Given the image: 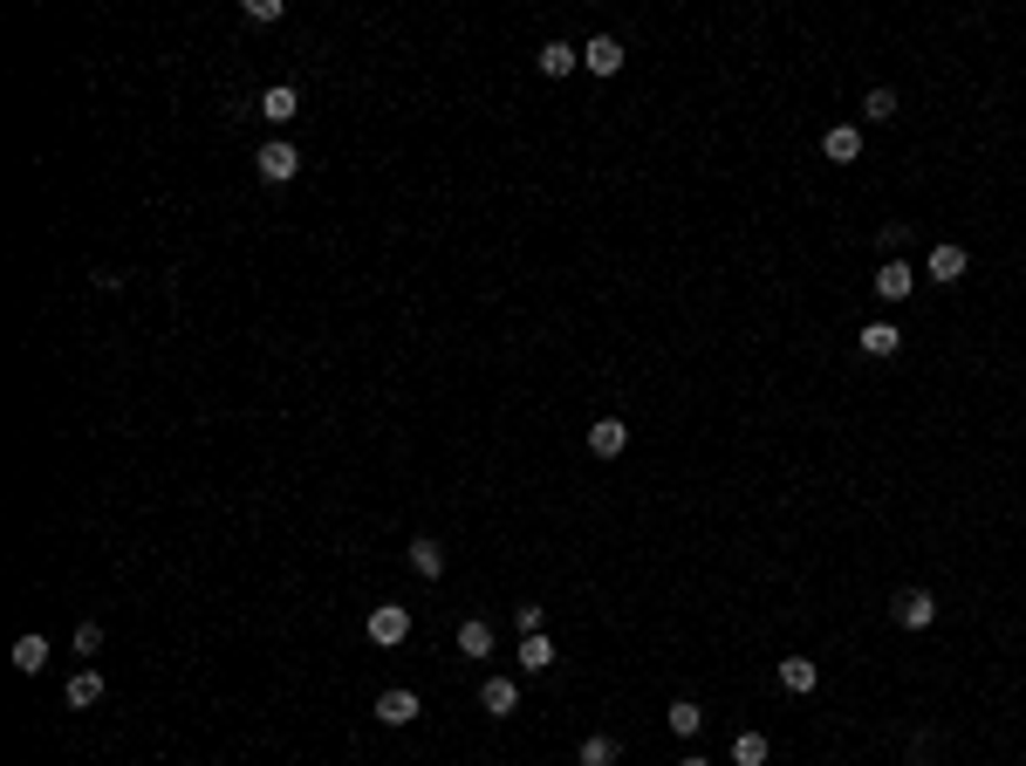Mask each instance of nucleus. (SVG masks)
I'll return each mask as SVG.
<instances>
[{"label":"nucleus","instance_id":"12","mask_svg":"<svg viewBox=\"0 0 1026 766\" xmlns=\"http://www.w3.org/2000/svg\"><path fill=\"white\" fill-rule=\"evenodd\" d=\"M588 452H596V459H623L629 452V425L623 418H596V425H588Z\"/></svg>","mask_w":1026,"mask_h":766},{"label":"nucleus","instance_id":"23","mask_svg":"<svg viewBox=\"0 0 1026 766\" xmlns=\"http://www.w3.org/2000/svg\"><path fill=\"white\" fill-rule=\"evenodd\" d=\"M890 116H896V90H890V83H876L870 96H862V124H890Z\"/></svg>","mask_w":1026,"mask_h":766},{"label":"nucleus","instance_id":"10","mask_svg":"<svg viewBox=\"0 0 1026 766\" xmlns=\"http://www.w3.org/2000/svg\"><path fill=\"white\" fill-rule=\"evenodd\" d=\"M773 677H780V692H794V698H814L821 692V664L814 657H780Z\"/></svg>","mask_w":1026,"mask_h":766},{"label":"nucleus","instance_id":"27","mask_svg":"<svg viewBox=\"0 0 1026 766\" xmlns=\"http://www.w3.org/2000/svg\"><path fill=\"white\" fill-rule=\"evenodd\" d=\"M75 651L96 657V651H103V630H96V623H83V630H75Z\"/></svg>","mask_w":1026,"mask_h":766},{"label":"nucleus","instance_id":"13","mask_svg":"<svg viewBox=\"0 0 1026 766\" xmlns=\"http://www.w3.org/2000/svg\"><path fill=\"white\" fill-rule=\"evenodd\" d=\"M480 712L486 718H513V712H521V684H513V677H486L480 684Z\"/></svg>","mask_w":1026,"mask_h":766},{"label":"nucleus","instance_id":"6","mask_svg":"<svg viewBox=\"0 0 1026 766\" xmlns=\"http://www.w3.org/2000/svg\"><path fill=\"white\" fill-rule=\"evenodd\" d=\"M870 288H876L883 302H911V295H917V267H911V261H896V254H890V261H883V267L870 274Z\"/></svg>","mask_w":1026,"mask_h":766},{"label":"nucleus","instance_id":"28","mask_svg":"<svg viewBox=\"0 0 1026 766\" xmlns=\"http://www.w3.org/2000/svg\"><path fill=\"white\" fill-rule=\"evenodd\" d=\"M670 766H712V759H705V753H685V759H670Z\"/></svg>","mask_w":1026,"mask_h":766},{"label":"nucleus","instance_id":"18","mask_svg":"<svg viewBox=\"0 0 1026 766\" xmlns=\"http://www.w3.org/2000/svg\"><path fill=\"white\" fill-rule=\"evenodd\" d=\"M62 698H69L75 712H90V705H103V671H75V677L62 684Z\"/></svg>","mask_w":1026,"mask_h":766},{"label":"nucleus","instance_id":"21","mask_svg":"<svg viewBox=\"0 0 1026 766\" xmlns=\"http://www.w3.org/2000/svg\"><path fill=\"white\" fill-rule=\"evenodd\" d=\"M767 759H773L767 733H732V766H767Z\"/></svg>","mask_w":1026,"mask_h":766},{"label":"nucleus","instance_id":"7","mask_svg":"<svg viewBox=\"0 0 1026 766\" xmlns=\"http://www.w3.org/2000/svg\"><path fill=\"white\" fill-rule=\"evenodd\" d=\"M623 62H629V49L616 42V34H588V49H582V69L588 75H603V83H609V75H623Z\"/></svg>","mask_w":1026,"mask_h":766},{"label":"nucleus","instance_id":"4","mask_svg":"<svg viewBox=\"0 0 1026 766\" xmlns=\"http://www.w3.org/2000/svg\"><path fill=\"white\" fill-rule=\"evenodd\" d=\"M370 712H377V725H390V733H398V725H411V718L424 712V698L411 692V684H390V692H377Z\"/></svg>","mask_w":1026,"mask_h":766},{"label":"nucleus","instance_id":"20","mask_svg":"<svg viewBox=\"0 0 1026 766\" xmlns=\"http://www.w3.org/2000/svg\"><path fill=\"white\" fill-rule=\"evenodd\" d=\"M459 651H465V657H493V623H486V616H465V623H459Z\"/></svg>","mask_w":1026,"mask_h":766},{"label":"nucleus","instance_id":"16","mask_svg":"<svg viewBox=\"0 0 1026 766\" xmlns=\"http://www.w3.org/2000/svg\"><path fill=\"white\" fill-rule=\"evenodd\" d=\"M616 759H623V739L616 733H588L575 746V766H616Z\"/></svg>","mask_w":1026,"mask_h":766},{"label":"nucleus","instance_id":"8","mask_svg":"<svg viewBox=\"0 0 1026 766\" xmlns=\"http://www.w3.org/2000/svg\"><path fill=\"white\" fill-rule=\"evenodd\" d=\"M821 157H828V165H862V124H828L821 131Z\"/></svg>","mask_w":1026,"mask_h":766},{"label":"nucleus","instance_id":"15","mask_svg":"<svg viewBox=\"0 0 1026 766\" xmlns=\"http://www.w3.org/2000/svg\"><path fill=\"white\" fill-rule=\"evenodd\" d=\"M534 62H541L547 83H562V75H575V69H582V49H575V42H541V55H534Z\"/></svg>","mask_w":1026,"mask_h":766},{"label":"nucleus","instance_id":"2","mask_svg":"<svg viewBox=\"0 0 1026 766\" xmlns=\"http://www.w3.org/2000/svg\"><path fill=\"white\" fill-rule=\"evenodd\" d=\"M890 623L911 630V636H924V630L937 623V595H931V589H896V595H890Z\"/></svg>","mask_w":1026,"mask_h":766},{"label":"nucleus","instance_id":"9","mask_svg":"<svg viewBox=\"0 0 1026 766\" xmlns=\"http://www.w3.org/2000/svg\"><path fill=\"white\" fill-rule=\"evenodd\" d=\"M404 636H411V610H404V602H377V610H370V643L390 651V643H404Z\"/></svg>","mask_w":1026,"mask_h":766},{"label":"nucleus","instance_id":"14","mask_svg":"<svg viewBox=\"0 0 1026 766\" xmlns=\"http://www.w3.org/2000/svg\"><path fill=\"white\" fill-rule=\"evenodd\" d=\"M513 657H521L527 677H541V671H555V664H562V651H555V636H547V630H541V636H521V651H513Z\"/></svg>","mask_w":1026,"mask_h":766},{"label":"nucleus","instance_id":"25","mask_svg":"<svg viewBox=\"0 0 1026 766\" xmlns=\"http://www.w3.org/2000/svg\"><path fill=\"white\" fill-rule=\"evenodd\" d=\"M903 239H911V219H883V226H876V247H883V254H896Z\"/></svg>","mask_w":1026,"mask_h":766},{"label":"nucleus","instance_id":"1","mask_svg":"<svg viewBox=\"0 0 1026 766\" xmlns=\"http://www.w3.org/2000/svg\"><path fill=\"white\" fill-rule=\"evenodd\" d=\"M965 274H972V247H965V239H937V247L924 254V280H937V288H958Z\"/></svg>","mask_w":1026,"mask_h":766},{"label":"nucleus","instance_id":"24","mask_svg":"<svg viewBox=\"0 0 1026 766\" xmlns=\"http://www.w3.org/2000/svg\"><path fill=\"white\" fill-rule=\"evenodd\" d=\"M513 623H521V636H541L547 630V602H513Z\"/></svg>","mask_w":1026,"mask_h":766},{"label":"nucleus","instance_id":"3","mask_svg":"<svg viewBox=\"0 0 1026 766\" xmlns=\"http://www.w3.org/2000/svg\"><path fill=\"white\" fill-rule=\"evenodd\" d=\"M862 356H870V362H896L903 356V321H890V315H876V321H862Z\"/></svg>","mask_w":1026,"mask_h":766},{"label":"nucleus","instance_id":"5","mask_svg":"<svg viewBox=\"0 0 1026 766\" xmlns=\"http://www.w3.org/2000/svg\"><path fill=\"white\" fill-rule=\"evenodd\" d=\"M254 165H260V178H267V185H288V178L301 172V151H295L288 137H274V144H260V151H254Z\"/></svg>","mask_w":1026,"mask_h":766},{"label":"nucleus","instance_id":"26","mask_svg":"<svg viewBox=\"0 0 1026 766\" xmlns=\"http://www.w3.org/2000/svg\"><path fill=\"white\" fill-rule=\"evenodd\" d=\"M240 14H247L254 28H267V21H281V0H240Z\"/></svg>","mask_w":1026,"mask_h":766},{"label":"nucleus","instance_id":"17","mask_svg":"<svg viewBox=\"0 0 1026 766\" xmlns=\"http://www.w3.org/2000/svg\"><path fill=\"white\" fill-rule=\"evenodd\" d=\"M260 116H267V124H295V116H301V96H295L288 83H274V90H260Z\"/></svg>","mask_w":1026,"mask_h":766},{"label":"nucleus","instance_id":"22","mask_svg":"<svg viewBox=\"0 0 1026 766\" xmlns=\"http://www.w3.org/2000/svg\"><path fill=\"white\" fill-rule=\"evenodd\" d=\"M42 664H49V636H21L14 643V671L21 677H42Z\"/></svg>","mask_w":1026,"mask_h":766},{"label":"nucleus","instance_id":"11","mask_svg":"<svg viewBox=\"0 0 1026 766\" xmlns=\"http://www.w3.org/2000/svg\"><path fill=\"white\" fill-rule=\"evenodd\" d=\"M705 718H712V712H705L698 698H670V705H664V733H670V739H698Z\"/></svg>","mask_w":1026,"mask_h":766},{"label":"nucleus","instance_id":"19","mask_svg":"<svg viewBox=\"0 0 1026 766\" xmlns=\"http://www.w3.org/2000/svg\"><path fill=\"white\" fill-rule=\"evenodd\" d=\"M404 561H411V575H424V582H439V575H445V548H439V541H424V534L411 541Z\"/></svg>","mask_w":1026,"mask_h":766}]
</instances>
